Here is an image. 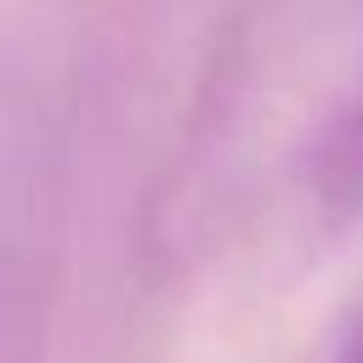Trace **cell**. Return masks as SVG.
Wrapping results in <instances>:
<instances>
[{"label": "cell", "mask_w": 363, "mask_h": 363, "mask_svg": "<svg viewBox=\"0 0 363 363\" xmlns=\"http://www.w3.org/2000/svg\"><path fill=\"white\" fill-rule=\"evenodd\" d=\"M216 68V142H278L323 227L363 216V0H255Z\"/></svg>", "instance_id": "cell-1"}, {"label": "cell", "mask_w": 363, "mask_h": 363, "mask_svg": "<svg viewBox=\"0 0 363 363\" xmlns=\"http://www.w3.org/2000/svg\"><path fill=\"white\" fill-rule=\"evenodd\" d=\"M346 363H363V335L352 340V352H346Z\"/></svg>", "instance_id": "cell-2"}]
</instances>
